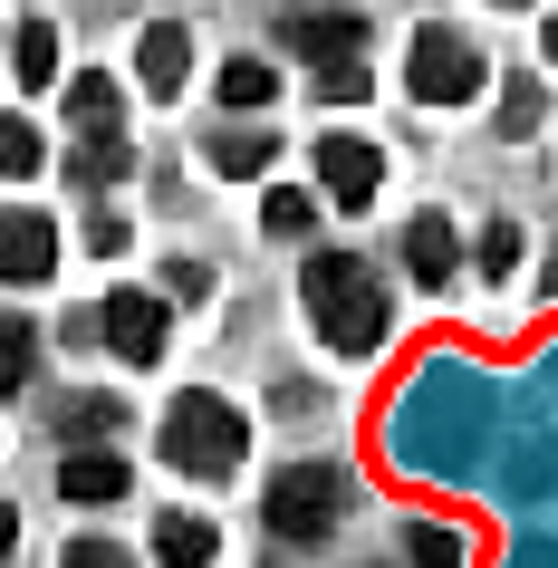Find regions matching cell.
I'll return each instance as SVG.
<instances>
[{
  "mask_svg": "<svg viewBox=\"0 0 558 568\" xmlns=\"http://www.w3.org/2000/svg\"><path fill=\"white\" fill-rule=\"evenodd\" d=\"M298 290H308V318L337 357H376L385 328H395V308H385V280L366 270V251H308L298 270Z\"/></svg>",
  "mask_w": 558,
  "mask_h": 568,
  "instance_id": "1",
  "label": "cell"
},
{
  "mask_svg": "<svg viewBox=\"0 0 558 568\" xmlns=\"http://www.w3.org/2000/svg\"><path fill=\"white\" fill-rule=\"evenodd\" d=\"M251 453V424H241V405H222V395H174V415H164V463L193 481H222Z\"/></svg>",
  "mask_w": 558,
  "mask_h": 568,
  "instance_id": "2",
  "label": "cell"
},
{
  "mask_svg": "<svg viewBox=\"0 0 558 568\" xmlns=\"http://www.w3.org/2000/svg\"><path fill=\"white\" fill-rule=\"evenodd\" d=\"M347 501H356V481L337 473V463H290V473L261 491V520L290 539V549H318V539L347 520Z\"/></svg>",
  "mask_w": 558,
  "mask_h": 568,
  "instance_id": "3",
  "label": "cell"
},
{
  "mask_svg": "<svg viewBox=\"0 0 558 568\" xmlns=\"http://www.w3.org/2000/svg\"><path fill=\"white\" fill-rule=\"evenodd\" d=\"M414 97L424 106H471L481 97V49L463 30H414Z\"/></svg>",
  "mask_w": 558,
  "mask_h": 568,
  "instance_id": "4",
  "label": "cell"
},
{
  "mask_svg": "<svg viewBox=\"0 0 558 568\" xmlns=\"http://www.w3.org/2000/svg\"><path fill=\"white\" fill-rule=\"evenodd\" d=\"M280 39L327 78V68H356V59H366V10H280Z\"/></svg>",
  "mask_w": 558,
  "mask_h": 568,
  "instance_id": "5",
  "label": "cell"
},
{
  "mask_svg": "<svg viewBox=\"0 0 558 568\" xmlns=\"http://www.w3.org/2000/svg\"><path fill=\"white\" fill-rule=\"evenodd\" d=\"M318 183H327V203L366 212V203H376V183H385V154L366 145V135H327V145H318Z\"/></svg>",
  "mask_w": 558,
  "mask_h": 568,
  "instance_id": "6",
  "label": "cell"
},
{
  "mask_svg": "<svg viewBox=\"0 0 558 568\" xmlns=\"http://www.w3.org/2000/svg\"><path fill=\"white\" fill-rule=\"evenodd\" d=\"M59 270V222L49 212H0V280H49Z\"/></svg>",
  "mask_w": 558,
  "mask_h": 568,
  "instance_id": "7",
  "label": "cell"
},
{
  "mask_svg": "<svg viewBox=\"0 0 558 568\" xmlns=\"http://www.w3.org/2000/svg\"><path fill=\"white\" fill-rule=\"evenodd\" d=\"M97 318H106V347H116L125 366H154V357H164V300H145V290H116Z\"/></svg>",
  "mask_w": 558,
  "mask_h": 568,
  "instance_id": "8",
  "label": "cell"
},
{
  "mask_svg": "<svg viewBox=\"0 0 558 568\" xmlns=\"http://www.w3.org/2000/svg\"><path fill=\"white\" fill-rule=\"evenodd\" d=\"M183 68H193V30H183V20H154V30L135 39V78H145V97H183Z\"/></svg>",
  "mask_w": 558,
  "mask_h": 568,
  "instance_id": "9",
  "label": "cell"
},
{
  "mask_svg": "<svg viewBox=\"0 0 558 568\" xmlns=\"http://www.w3.org/2000/svg\"><path fill=\"white\" fill-rule=\"evenodd\" d=\"M405 261H414V280H424V290H443V280L463 270V232H453L443 212H414V232H405Z\"/></svg>",
  "mask_w": 558,
  "mask_h": 568,
  "instance_id": "10",
  "label": "cell"
},
{
  "mask_svg": "<svg viewBox=\"0 0 558 568\" xmlns=\"http://www.w3.org/2000/svg\"><path fill=\"white\" fill-rule=\"evenodd\" d=\"M125 481H135V473H125L116 453H68V463H59L68 501H125Z\"/></svg>",
  "mask_w": 558,
  "mask_h": 568,
  "instance_id": "11",
  "label": "cell"
},
{
  "mask_svg": "<svg viewBox=\"0 0 558 568\" xmlns=\"http://www.w3.org/2000/svg\"><path fill=\"white\" fill-rule=\"evenodd\" d=\"M212 549H222V539H212V520H193V510H164V520H154V559L164 568H212Z\"/></svg>",
  "mask_w": 558,
  "mask_h": 568,
  "instance_id": "12",
  "label": "cell"
},
{
  "mask_svg": "<svg viewBox=\"0 0 558 568\" xmlns=\"http://www.w3.org/2000/svg\"><path fill=\"white\" fill-rule=\"evenodd\" d=\"M116 424H125V405H116V395H78V405H59V434H68L78 453H97L106 434H116Z\"/></svg>",
  "mask_w": 558,
  "mask_h": 568,
  "instance_id": "13",
  "label": "cell"
},
{
  "mask_svg": "<svg viewBox=\"0 0 558 568\" xmlns=\"http://www.w3.org/2000/svg\"><path fill=\"white\" fill-rule=\"evenodd\" d=\"M116 78H78V88H68V116H78V135H116Z\"/></svg>",
  "mask_w": 558,
  "mask_h": 568,
  "instance_id": "14",
  "label": "cell"
},
{
  "mask_svg": "<svg viewBox=\"0 0 558 568\" xmlns=\"http://www.w3.org/2000/svg\"><path fill=\"white\" fill-rule=\"evenodd\" d=\"M308 222H318V203H308L298 183H280V193H261V232H270V241H308Z\"/></svg>",
  "mask_w": 558,
  "mask_h": 568,
  "instance_id": "15",
  "label": "cell"
},
{
  "mask_svg": "<svg viewBox=\"0 0 558 568\" xmlns=\"http://www.w3.org/2000/svg\"><path fill=\"white\" fill-rule=\"evenodd\" d=\"M30 366H39L30 318H0V395H20V386H30Z\"/></svg>",
  "mask_w": 558,
  "mask_h": 568,
  "instance_id": "16",
  "label": "cell"
},
{
  "mask_svg": "<svg viewBox=\"0 0 558 568\" xmlns=\"http://www.w3.org/2000/svg\"><path fill=\"white\" fill-rule=\"evenodd\" d=\"M49 164V145H39V125L30 116H0V174L20 183V174H39Z\"/></svg>",
  "mask_w": 558,
  "mask_h": 568,
  "instance_id": "17",
  "label": "cell"
},
{
  "mask_svg": "<svg viewBox=\"0 0 558 568\" xmlns=\"http://www.w3.org/2000/svg\"><path fill=\"white\" fill-rule=\"evenodd\" d=\"M49 78H59V30L30 20V30H20V88H49Z\"/></svg>",
  "mask_w": 558,
  "mask_h": 568,
  "instance_id": "18",
  "label": "cell"
},
{
  "mask_svg": "<svg viewBox=\"0 0 558 568\" xmlns=\"http://www.w3.org/2000/svg\"><path fill=\"white\" fill-rule=\"evenodd\" d=\"M270 164V135H212V174H232V183H251Z\"/></svg>",
  "mask_w": 558,
  "mask_h": 568,
  "instance_id": "19",
  "label": "cell"
},
{
  "mask_svg": "<svg viewBox=\"0 0 558 568\" xmlns=\"http://www.w3.org/2000/svg\"><path fill=\"white\" fill-rule=\"evenodd\" d=\"M270 97H280V78H270L261 59H232V68H222V106H270Z\"/></svg>",
  "mask_w": 558,
  "mask_h": 568,
  "instance_id": "20",
  "label": "cell"
},
{
  "mask_svg": "<svg viewBox=\"0 0 558 568\" xmlns=\"http://www.w3.org/2000/svg\"><path fill=\"white\" fill-rule=\"evenodd\" d=\"M539 116H549L539 78H510V97H500V135H539Z\"/></svg>",
  "mask_w": 558,
  "mask_h": 568,
  "instance_id": "21",
  "label": "cell"
},
{
  "mask_svg": "<svg viewBox=\"0 0 558 568\" xmlns=\"http://www.w3.org/2000/svg\"><path fill=\"white\" fill-rule=\"evenodd\" d=\"M481 270H491V280L520 270V222H491V232H481Z\"/></svg>",
  "mask_w": 558,
  "mask_h": 568,
  "instance_id": "22",
  "label": "cell"
},
{
  "mask_svg": "<svg viewBox=\"0 0 558 568\" xmlns=\"http://www.w3.org/2000/svg\"><path fill=\"white\" fill-rule=\"evenodd\" d=\"M405 549H414V568H463V539H453V530H434V520H424V530H414Z\"/></svg>",
  "mask_w": 558,
  "mask_h": 568,
  "instance_id": "23",
  "label": "cell"
},
{
  "mask_svg": "<svg viewBox=\"0 0 558 568\" xmlns=\"http://www.w3.org/2000/svg\"><path fill=\"white\" fill-rule=\"evenodd\" d=\"M125 164H135V154H125L116 135H88V154H78V174H88V183H116Z\"/></svg>",
  "mask_w": 558,
  "mask_h": 568,
  "instance_id": "24",
  "label": "cell"
},
{
  "mask_svg": "<svg viewBox=\"0 0 558 568\" xmlns=\"http://www.w3.org/2000/svg\"><path fill=\"white\" fill-rule=\"evenodd\" d=\"M318 97H327V106H356V97H366V59H356V68H327Z\"/></svg>",
  "mask_w": 558,
  "mask_h": 568,
  "instance_id": "25",
  "label": "cell"
},
{
  "mask_svg": "<svg viewBox=\"0 0 558 568\" xmlns=\"http://www.w3.org/2000/svg\"><path fill=\"white\" fill-rule=\"evenodd\" d=\"M68 568H135V549H116V539H78Z\"/></svg>",
  "mask_w": 558,
  "mask_h": 568,
  "instance_id": "26",
  "label": "cell"
},
{
  "mask_svg": "<svg viewBox=\"0 0 558 568\" xmlns=\"http://www.w3.org/2000/svg\"><path fill=\"white\" fill-rule=\"evenodd\" d=\"M125 241H135V232H125L116 212H97V222H88V251H125Z\"/></svg>",
  "mask_w": 558,
  "mask_h": 568,
  "instance_id": "27",
  "label": "cell"
},
{
  "mask_svg": "<svg viewBox=\"0 0 558 568\" xmlns=\"http://www.w3.org/2000/svg\"><path fill=\"white\" fill-rule=\"evenodd\" d=\"M10 539H20V510L0 501V568H10Z\"/></svg>",
  "mask_w": 558,
  "mask_h": 568,
  "instance_id": "28",
  "label": "cell"
},
{
  "mask_svg": "<svg viewBox=\"0 0 558 568\" xmlns=\"http://www.w3.org/2000/svg\"><path fill=\"white\" fill-rule=\"evenodd\" d=\"M510 10H529V0H510Z\"/></svg>",
  "mask_w": 558,
  "mask_h": 568,
  "instance_id": "29",
  "label": "cell"
}]
</instances>
